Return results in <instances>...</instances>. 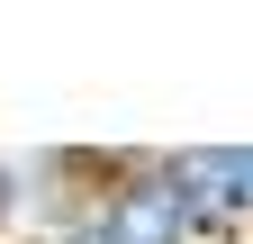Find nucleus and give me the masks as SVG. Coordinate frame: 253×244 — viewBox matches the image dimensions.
<instances>
[{
	"mask_svg": "<svg viewBox=\"0 0 253 244\" xmlns=\"http://www.w3.org/2000/svg\"><path fill=\"white\" fill-rule=\"evenodd\" d=\"M18 208H27V199H18V163H0V244H9V226H18Z\"/></svg>",
	"mask_w": 253,
	"mask_h": 244,
	"instance_id": "3",
	"label": "nucleus"
},
{
	"mask_svg": "<svg viewBox=\"0 0 253 244\" xmlns=\"http://www.w3.org/2000/svg\"><path fill=\"white\" fill-rule=\"evenodd\" d=\"M54 244H199V226H190L163 154H118V172L100 181V199H90Z\"/></svg>",
	"mask_w": 253,
	"mask_h": 244,
	"instance_id": "1",
	"label": "nucleus"
},
{
	"mask_svg": "<svg viewBox=\"0 0 253 244\" xmlns=\"http://www.w3.org/2000/svg\"><path fill=\"white\" fill-rule=\"evenodd\" d=\"M163 172L199 235H253V145H190L163 154Z\"/></svg>",
	"mask_w": 253,
	"mask_h": 244,
	"instance_id": "2",
	"label": "nucleus"
}]
</instances>
